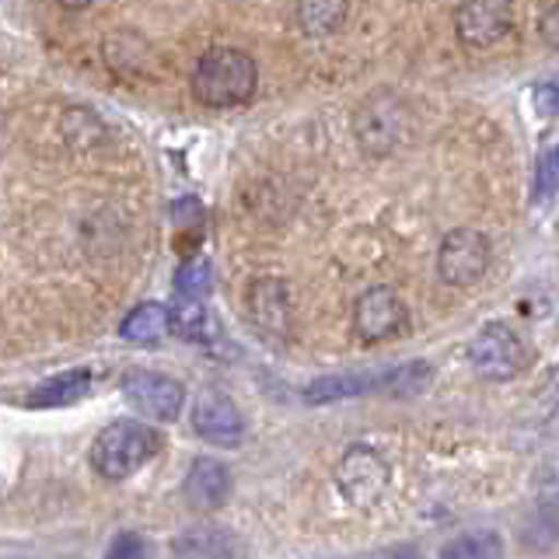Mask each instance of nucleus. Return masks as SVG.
<instances>
[{
    "instance_id": "nucleus-1",
    "label": "nucleus",
    "mask_w": 559,
    "mask_h": 559,
    "mask_svg": "<svg viewBox=\"0 0 559 559\" xmlns=\"http://www.w3.org/2000/svg\"><path fill=\"white\" fill-rule=\"evenodd\" d=\"M255 81H259V70L249 52L221 46V49L203 52L197 60L189 87L200 105H210V109H231V105H241L252 98Z\"/></svg>"
},
{
    "instance_id": "nucleus-2",
    "label": "nucleus",
    "mask_w": 559,
    "mask_h": 559,
    "mask_svg": "<svg viewBox=\"0 0 559 559\" xmlns=\"http://www.w3.org/2000/svg\"><path fill=\"white\" fill-rule=\"evenodd\" d=\"M157 448H162V437L144 424H130V419H116V424L105 427L95 444H92V465L102 479H130L136 468H144Z\"/></svg>"
},
{
    "instance_id": "nucleus-3",
    "label": "nucleus",
    "mask_w": 559,
    "mask_h": 559,
    "mask_svg": "<svg viewBox=\"0 0 559 559\" xmlns=\"http://www.w3.org/2000/svg\"><path fill=\"white\" fill-rule=\"evenodd\" d=\"M468 364H472V371L486 381H511L524 371V364H528V349H524L521 336L511 325L489 322L472 336Z\"/></svg>"
},
{
    "instance_id": "nucleus-4",
    "label": "nucleus",
    "mask_w": 559,
    "mask_h": 559,
    "mask_svg": "<svg viewBox=\"0 0 559 559\" xmlns=\"http://www.w3.org/2000/svg\"><path fill=\"white\" fill-rule=\"evenodd\" d=\"M336 486L346 503L367 511V507H374L384 497V489H389V465H384V459L374 448L354 444V448H346V454L336 465Z\"/></svg>"
},
{
    "instance_id": "nucleus-5",
    "label": "nucleus",
    "mask_w": 559,
    "mask_h": 559,
    "mask_svg": "<svg viewBox=\"0 0 559 559\" xmlns=\"http://www.w3.org/2000/svg\"><path fill=\"white\" fill-rule=\"evenodd\" d=\"M489 238L476 227H454L444 235L441 252H437V273L451 287H472L489 270Z\"/></svg>"
},
{
    "instance_id": "nucleus-6",
    "label": "nucleus",
    "mask_w": 559,
    "mask_h": 559,
    "mask_svg": "<svg viewBox=\"0 0 559 559\" xmlns=\"http://www.w3.org/2000/svg\"><path fill=\"white\" fill-rule=\"evenodd\" d=\"M122 395L130 399V406L154 419V424H171L179 419L186 406V389L182 381H175L168 374H154V371H130L122 378Z\"/></svg>"
},
{
    "instance_id": "nucleus-7",
    "label": "nucleus",
    "mask_w": 559,
    "mask_h": 559,
    "mask_svg": "<svg viewBox=\"0 0 559 559\" xmlns=\"http://www.w3.org/2000/svg\"><path fill=\"white\" fill-rule=\"evenodd\" d=\"M514 28V0H462L454 14V32L472 49L503 43Z\"/></svg>"
},
{
    "instance_id": "nucleus-8",
    "label": "nucleus",
    "mask_w": 559,
    "mask_h": 559,
    "mask_svg": "<svg viewBox=\"0 0 559 559\" xmlns=\"http://www.w3.org/2000/svg\"><path fill=\"white\" fill-rule=\"evenodd\" d=\"M409 322V311L392 287H371L354 305V332L364 343H381L402 332Z\"/></svg>"
},
{
    "instance_id": "nucleus-9",
    "label": "nucleus",
    "mask_w": 559,
    "mask_h": 559,
    "mask_svg": "<svg viewBox=\"0 0 559 559\" xmlns=\"http://www.w3.org/2000/svg\"><path fill=\"white\" fill-rule=\"evenodd\" d=\"M192 430L210 444L235 448L245 437V416L231 399H224L221 392H206L192 409Z\"/></svg>"
},
{
    "instance_id": "nucleus-10",
    "label": "nucleus",
    "mask_w": 559,
    "mask_h": 559,
    "mask_svg": "<svg viewBox=\"0 0 559 559\" xmlns=\"http://www.w3.org/2000/svg\"><path fill=\"white\" fill-rule=\"evenodd\" d=\"M182 493L189 507H197V511H217L231 497V472L217 459H197L186 472Z\"/></svg>"
},
{
    "instance_id": "nucleus-11",
    "label": "nucleus",
    "mask_w": 559,
    "mask_h": 559,
    "mask_svg": "<svg viewBox=\"0 0 559 559\" xmlns=\"http://www.w3.org/2000/svg\"><path fill=\"white\" fill-rule=\"evenodd\" d=\"M245 305H249V314L259 329L276 332V336L290 329V290L284 280H255L245 294Z\"/></svg>"
},
{
    "instance_id": "nucleus-12",
    "label": "nucleus",
    "mask_w": 559,
    "mask_h": 559,
    "mask_svg": "<svg viewBox=\"0 0 559 559\" xmlns=\"http://www.w3.org/2000/svg\"><path fill=\"white\" fill-rule=\"evenodd\" d=\"M384 371H354V374H325L319 381H311L305 389V402L311 406H329V402H343V399H360L381 392Z\"/></svg>"
},
{
    "instance_id": "nucleus-13",
    "label": "nucleus",
    "mask_w": 559,
    "mask_h": 559,
    "mask_svg": "<svg viewBox=\"0 0 559 559\" xmlns=\"http://www.w3.org/2000/svg\"><path fill=\"white\" fill-rule=\"evenodd\" d=\"M171 332V308L147 301V305H136L127 319L119 322V336L133 343V346H151L162 336Z\"/></svg>"
},
{
    "instance_id": "nucleus-14",
    "label": "nucleus",
    "mask_w": 559,
    "mask_h": 559,
    "mask_svg": "<svg viewBox=\"0 0 559 559\" xmlns=\"http://www.w3.org/2000/svg\"><path fill=\"white\" fill-rule=\"evenodd\" d=\"M92 384H95V374L87 371V367H74V371H63L57 378L35 384L28 392V406H70V402L87 395Z\"/></svg>"
},
{
    "instance_id": "nucleus-15",
    "label": "nucleus",
    "mask_w": 559,
    "mask_h": 559,
    "mask_svg": "<svg viewBox=\"0 0 559 559\" xmlns=\"http://www.w3.org/2000/svg\"><path fill=\"white\" fill-rule=\"evenodd\" d=\"M294 11L301 32H308L311 39H325V35L343 28L349 0H294Z\"/></svg>"
},
{
    "instance_id": "nucleus-16",
    "label": "nucleus",
    "mask_w": 559,
    "mask_h": 559,
    "mask_svg": "<svg viewBox=\"0 0 559 559\" xmlns=\"http://www.w3.org/2000/svg\"><path fill=\"white\" fill-rule=\"evenodd\" d=\"M171 332H179L189 343H203L210 332H214V322H210L206 301H192V297H179L175 294L171 305Z\"/></svg>"
},
{
    "instance_id": "nucleus-17",
    "label": "nucleus",
    "mask_w": 559,
    "mask_h": 559,
    "mask_svg": "<svg viewBox=\"0 0 559 559\" xmlns=\"http://www.w3.org/2000/svg\"><path fill=\"white\" fill-rule=\"evenodd\" d=\"M171 552L175 556H231L235 552V542L224 528H192L182 538L171 542Z\"/></svg>"
},
{
    "instance_id": "nucleus-18",
    "label": "nucleus",
    "mask_w": 559,
    "mask_h": 559,
    "mask_svg": "<svg viewBox=\"0 0 559 559\" xmlns=\"http://www.w3.org/2000/svg\"><path fill=\"white\" fill-rule=\"evenodd\" d=\"M430 384V364L427 360H413V364H399L384 371V384L381 392H392V395H416L424 392Z\"/></svg>"
},
{
    "instance_id": "nucleus-19",
    "label": "nucleus",
    "mask_w": 559,
    "mask_h": 559,
    "mask_svg": "<svg viewBox=\"0 0 559 559\" xmlns=\"http://www.w3.org/2000/svg\"><path fill=\"white\" fill-rule=\"evenodd\" d=\"M500 552H503V542L497 538V532H468L451 542L444 549V559H489Z\"/></svg>"
},
{
    "instance_id": "nucleus-20",
    "label": "nucleus",
    "mask_w": 559,
    "mask_h": 559,
    "mask_svg": "<svg viewBox=\"0 0 559 559\" xmlns=\"http://www.w3.org/2000/svg\"><path fill=\"white\" fill-rule=\"evenodd\" d=\"M175 294L179 297H192V301H206L210 294V262L200 259H189L175 273Z\"/></svg>"
},
{
    "instance_id": "nucleus-21",
    "label": "nucleus",
    "mask_w": 559,
    "mask_h": 559,
    "mask_svg": "<svg viewBox=\"0 0 559 559\" xmlns=\"http://www.w3.org/2000/svg\"><path fill=\"white\" fill-rule=\"evenodd\" d=\"M532 102H535V112L538 116H559V74L549 78V81H542L535 87Z\"/></svg>"
},
{
    "instance_id": "nucleus-22",
    "label": "nucleus",
    "mask_w": 559,
    "mask_h": 559,
    "mask_svg": "<svg viewBox=\"0 0 559 559\" xmlns=\"http://www.w3.org/2000/svg\"><path fill=\"white\" fill-rule=\"evenodd\" d=\"M556 179H559V157L556 151L549 154H542V168H538V192H552L556 189Z\"/></svg>"
},
{
    "instance_id": "nucleus-23",
    "label": "nucleus",
    "mask_w": 559,
    "mask_h": 559,
    "mask_svg": "<svg viewBox=\"0 0 559 559\" xmlns=\"http://www.w3.org/2000/svg\"><path fill=\"white\" fill-rule=\"evenodd\" d=\"M542 39H546V46L559 49V0L542 17Z\"/></svg>"
},
{
    "instance_id": "nucleus-24",
    "label": "nucleus",
    "mask_w": 559,
    "mask_h": 559,
    "mask_svg": "<svg viewBox=\"0 0 559 559\" xmlns=\"http://www.w3.org/2000/svg\"><path fill=\"white\" fill-rule=\"evenodd\" d=\"M147 549H144V542H140L136 535H119L112 546H109V556H144Z\"/></svg>"
},
{
    "instance_id": "nucleus-25",
    "label": "nucleus",
    "mask_w": 559,
    "mask_h": 559,
    "mask_svg": "<svg viewBox=\"0 0 559 559\" xmlns=\"http://www.w3.org/2000/svg\"><path fill=\"white\" fill-rule=\"evenodd\" d=\"M57 4H63L67 11H81V8L92 4V0H57Z\"/></svg>"
},
{
    "instance_id": "nucleus-26",
    "label": "nucleus",
    "mask_w": 559,
    "mask_h": 559,
    "mask_svg": "<svg viewBox=\"0 0 559 559\" xmlns=\"http://www.w3.org/2000/svg\"><path fill=\"white\" fill-rule=\"evenodd\" d=\"M556 157H559V147H556Z\"/></svg>"
}]
</instances>
